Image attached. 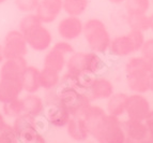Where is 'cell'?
I'll list each match as a JSON object with an SVG mask.
<instances>
[{
    "label": "cell",
    "mask_w": 153,
    "mask_h": 143,
    "mask_svg": "<svg viewBox=\"0 0 153 143\" xmlns=\"http://www.w3.org/2000/svg\"><path fill=\"white\" fill-rule=\"evenodd\" d=\"M85 39L87 41L89 47L95 53H104L108 51L110 44L109 31L103 20L99 18H90L84 24L82 30Z\"/></svg>",
    "instance_id": "cell-2"
},
{
    "label": "cell",
    "mask_w": 153,
    "mask_h": 143,
    "mask_svg": "<svg viewBox=\"0 0 153 143\" xmlns=\"http://www.w3.org/2000/svg\"><path fill=\"white\" fill-rule=\"evenodd\" d=\"M58 86L56 92L58 101L69 111L71 116L80 115L86 108L91 105V98L86 92L64 85Z\"/></svg>",
    "instance_id": "cell-3"
},
{
    "label": "cell",
    "mask_w": 153,
    "mask_h": 143,
    "mask_svg": "<svg viewBox=\"0 0 153 143\" xmlns=\"http://www.w3.org/2000/svg\"><path fill=\"white\" fill-rule=\"evenodd\" d=\"M28 44L24 36L19 30H11L4 37L2 44L4 59L19 58L25 57L28 54Z\"/></svg>",
    "instance_id": "cell-7"
},
{
    "label": "cell",
    "mask_w": 153,
    "mask_h": 143,
    "mask_svg": "<svg viewBox=\"0 0 153 143\" xmlns=\"http://www.w3.org/2000/svg\"><path fill=\"white\" fill-rule=\"evenodd\" d=\"M4 60V55H3V50H2V44H0V64Z\"/></svg>",
    "instance_id": "cell-36"
},
{
    "label": "cell",
    "mask_w": 153,
    "mask_h": 143,
    "mask_svg": "<svg viewBox=\"0 0 153 143\" xmlns=\"http://www.w3.org/2000/svg\"><path fill=\"white\" fill-rule=\"evenodd\" d=\"M151 70L149 60L143 56L132 57L125 65V75L126 77H143L149 75Z\"/></svg>",
    "instance_id": "cell-17"
},
{
    "label": "cell",
    "mask_w": 153,
    "mask_h": 143,
    "mask_svg": "<svg viewBox=\"0 0 153 143\" xmlns=\"http://www.w3.org/2000/svg\"><path fill=\"white\" fill-rule=\"evenodd\" d=\"M145 40L143 32L138 30H131L126 35L118 36L111 39L109 46H108V51L114 56H128L139 51Z\"/></svg>",
    "instance_id": "cell-5"
},
{
    "label": "cell",
    "mask_w": 153,
    "mask_h": 143,
    "mask_svg": "<svg viewBox=\"0 0 153 143\" xmlns=\"http://www.w3.org/2000/svg\"><path fill=\"white\" fill-rule=\"evenodd\" d=\"M54 46H56L57 49L60 50L62 53H64L68 56V55H71V54L74 53V47L71 43L66 42V41H60V42H57Z\"/></svg>",
    "instance_id": "cell-32"
},
{
    "label": "cell",
    "mask_w": 153,
    "mask_h": 143,
    "mask_svg": "<svg viewBox=\"0 0 153 143\" xmlns=\"http://www.w3.org/2000/svg\"><path fill=\"white\" fill-rule=\"evenodd\" d=\"M126 20L131 30L145 32L150 29V18L147 14H128Z\"/></svg>",
    "instance_id": "cell-23"
},
{
    "label": "cell",
    "mask_w": 153,
    "mask_h": 143,
    "mask_svg": "<svg viewBox=\"0 0 153 143\" xmlns=\"http://www.w3.org/2000/svg\"><path fill=\"white\" fill-rule=\"evenodd\" d=\"M40 0H14L16 8L19 12L32 13L36 11Z\"/></svg>",
    "instance_id": "cell-30"
},
{
    "label": "cell",
    "mask_w": 153,
    "mask_h": 143,
    "mask_svg": "<svg viewBox=\"0 0 153 143\" xmlns=\"http://www.w3.org/2000/svg\"><path fill=\"white\" fill-rule=\"evenodd\" d=\"M65 127L70 138L75 141H85L90 135L87 122L82 115L71 116Z\"/></svg>",
    "instance_id": "cell-14"
},
{
    "label": "cell",
    "mask_w": 153,
    "mask_h": 143,
    "mask_svg": "<svg viewBox=\"0 0 153 143\" xmlns=\"http://www.w3.org/2000/svg\"><path fill=\"white\" fill-rule=\"evenodd\" d=\"M19 141L16 130L13 125L7 124L1 132H0V143H17Z\"/></svg>",
    "instance_id": "cell-29"
},
{
    "label": "cell",
    "mask_w": 153,
    "mask_h": 143,
    "mask_svg": "<svg viewBox=\"0 0 153 143\" xmlns=\"http://www.w3.org/2000/svg\"><path fill=\"white\" fill-rule=\"evenodd\" d=\"M149 64H150L151 69H153V58H152V59H150V60H149Z\"/></svg>",
    "instance_id": "cell-39"
},
{
    "label": "cell",
    "mask_w": 153,
    "mask_h": 143,
    "mask_svg": "<svg viewBox=\"0 0 153 143\" xmlns=\"http://www.w3.org/2000/svg\"><path fill=\"white\" fill-rule=\"evenodd\" d=\"M121 126L125 135V142L153 143V135L149 133L145 122L128 118L126 120L121 122Z\"/></svg>",
    "instance_id": "cell-9"
},
{
    "label": "cell",
    "mask_w": 153,
    "mask_h": 143,
    "mask_svg": "<svg viewBox=\"0 0 153 143\" xmlns=\"http://www.w3.org/2000/svg\"><path fill=\"white\" fill-rule=\"evenodd\" d=\"M23 88L28 94H36L40 88V70L33 66H27L23 74Z\"/></svg>",
    "instance_id": "cell-19"
},
{
    "label": "cell",
    "mask_w": 153,
    "mask_h": 143,
    "mask_svg": "<svg viewBox=\"0 0 153 143\" xmlns=\"http://www.w3.org/2000/svg\"><path fill=\"white\" fill-rule=\"evenodd\" d=\"M88 93L91 100H103L108 99L115 93V88L109 80L105 78H95L90 85Z\"/></svg>",
    "instance_id": "cell-15"
},
{
    "label": "cell",
    "mask_w": 153,
    "mask_h": 143,
    "mask_svg": "<svg viewBox=\"0 0 153 143\" xmlns=\"http://www.w3.org/2000/svg\"><path fill=\"white\" fill-rule=\"evenodd\" d=\"M149 88L151 92H153V69H151L149 73Z\"/></svg>",
    "instance_id": "cell-35"
},
{
    "label": "cell",
    "mask_w": 153,
    "mask_h": 143,
    "mask_svg": "<svg viewBox=\"0 0 153 143\" xmlns=\"http://www.w3.org/2000/svg\"><path fill=\"white\" fill-rule=\"evenodd\" d=\"M60 79L61 78L59 75V72L46 69V68H43L40 71V85H41V88L45 90H54L55 87L58 86Z\"/></svg>",
    "instance_id": "cell-22"
},
{
    "label": "cell",
    "mask_w": 153,
    "mask_h": 143,
    "mask_svg": "<svg viewBox=\"0 0 153 143\" xmlns=\"http://www.w3.org/2000/svg\"><path fill=\"white\" fill-rule=\"evenodd\" d=\"M29 47L36 52H44L49 49L53 42L51 31L46 28L44 24H38L24 33Z\"/></svg>",
    "instance_id": "cell-8"
},
{
    "label": "cell",
    "mask_w": 153,
    "mask_h": 143,
    "mask_svg": "<svg viewBox=\"0 0 153 143\" xmlns=\"http://www.w3.org/2000/svg\"><path fill=\"white\" fill-rule=\"evenodd\" d=\"M48 95L45 99L46 103L44 108V112H45L46 120L51 124V126L57 128L65 127L71 118V114L58 101L57 94H53V90H48Z\"/></svg>",
    "instance_id": "cell-6"
},
{
    "label": "cell",
    "mask_w": 153,
    "mask_h": 143,
    "mask_svg": "<svg viewBox=\"0 0 153 143\" xmlns=\"http://www.w3.org/2000/svg\"><path fill=\"white\" fill-rule=\"evenodd\" d=\"M38 24H41V20H39L36 13H26V15L23 16V18L19 20L18 30L25 33L26 31H28Z\"/></svg>",
    "instance_id": "cell-28"
},
{
    "label": "cell",
    "mask_w": 153,
    "mask_h": 143,
    "mask_svg": "<svg viewBox=\"0 0 153 143\" xmlns=\"http://www.w3.org/2000/svg\"><path fill=\"white\" fill-rule=\"evenodd\" d=\"M149 18H150V29L152 30V32H153V13L151 14L150 16H149Z\"/></svg>",
    "instance_id": "cell-38"
},
{
    "label": "cell",
    "mask_w": 153,
    "mask_h": 143,
    "mask_svg": "<svg viewBox=\"0 0 153 143\" xmlns=\"http://www.w3.org/2000/svg\"><path fill=\"white\" fill-rule=\"evenodd\" d=\"M44 68L53 71L60 72L64 69L66 65V55L58 50L56 46H53L44 57Z\"/></svg>",
    "instance_id": "cell-18"
},
{
    "label": "cell",
    "mask_w": 153,
    "mask_h": 143,
    "mask_svg": "<svg viewBox=\"0 0 153 143\" xmlns=\"http://www.w3.org/2000/svg\"><path fill=\"white\" fill-rule=\"evenodd\" d=\"M152 2H153V0H152Z\"/></svg>",
    "instance_id": "cell-41"
},
{
    "label": "cell",
    "mask_w": 153,
    "mask_h": 143,
    "mask_svg": "<svg viewBox=\"0 0 153 143\" xmlns=\"http://www.w3.org/2000/svg\"><path fill=\"white\" fill-rule=\"evenodd\" d=\"M87 122L90 135L102 143H123L125 135L119 117L106 113L101 107L90 105L80 114Z\"/></svg>",
    "instance_id": "cell-1"
},
{
    "label": "cell",
    "mask_w": 153,
    "mask_h": 143,
    "mask_svg": "<svg viewBox=\"0 0 153 143\" xmlns=\"http://www.w3.org/2000/svg\"><path fill=\"white\" fill-rule=\"evenodd\" d=\"M7 124H8V123L5 122V116L0 113V132L4 129V127L7 126Z\"/></svg>",
    "instance_id": "cell-34"
},
{
    "label": "cell",
    "mask_w": 153,
    "mask_h": 143,
    "mask_svg": "<svg viewBox=\"0 0 153 143\" xmlns=\"http://www.w3.org/2000/svg\"><path fill=\"white\" fill-rule=\"evenodd\" d=\"M23 90V83L21 81L0 79V102L1 103L19 98V95Z\"/></svg>",
    "instance_id": "cell-16"
},
{
    "label": "cell",
    "mask_w": 153,
    "mask_h": 143,
    "mask_svg": "<svg viewBox=\"0 0 153 143\" xmlns=\"http://www.w3.org/2000/svg\"><path fill=\"white\" fill-rule=\"evenodd\" d=\"M89 5V0H63V11L68 15L80 16Z\"/></svg>",
    "instance_id": "cell-24"
},
{
    "label": "cell",
    "mask_w": 153,
    "mask_h": 143,
    "mask_svg": "<svg viewBox=\"0 0 153 143\" xmlns=\"http://www.w3.org/2000/svg\"><path fill=\"white\" fill-rule=\"evenodd\" d=\"M66 69L68 72L73 74L80 73V72H92L97 74L103 69L104 62L101 57L95 52H76L70 55L66 59Z\"/></svg>",
    "instance_id": "cell-4"
},
{
    "label": "cell",
    "mask_w": 153,
    "mask_h": 143,
    "mask_svg": "<svg viewBox=\"0 0 153 143\" xmlns=\"http://www.w3.org/2000/svg\"><path fill=\"white\" fill-rule=\"evenodd\" d=\"M18 139L24 143H43L45 142V138L39 131V128L33 127L28 128L18 133Z\"/></svg>",
    "instance_id": "cell-27"
},
{
    "label": "cell",
    "mask_w": 153,
    "mask_h": 143,
    "mask_svg": "<svg viewBox=\"0 0 153 143\" xmlns=\"http://www.w3.org/2000/svg\"><path fill=\"white\" fill-rule=\"evenodd\" d=\"M128 14H147L150 9V0H125Z\"/></svg>",
    "instance_id": "cell-26"
},
{
    "label": "cell",
    "mask_w": 153,
    "mask_h": 143,
    "mask_svg": "<svg viewBox=\"0 0 153 143\" xmlns=\"http://www.w3.org/2000/svg\"><path fill=\"white\" fill-rule=\"evenodd\" d=\"M145 124L148 128V131L150 135H153V110H150L149 114L147 115V117L145 118Z\"/></svg>",
    "instance_id": "cell-33"
},
{
    "label": "cell",
    "mask_w": 153,
    "mask_h": 143,
    "mask_svg": "<svg viewBox=\"0 0 153 143\" xmlns=\"http://www.w3.org/2000/svg\"><path fill=\"white\" fill-rule=\"evenodd\" d=\"M24 112L23 100L21 98L10 100L2 103V114L9 118H15Z\"/></svg>",
    "instance_id": "cell-25"
},
{
    "label": "cell",
    "mask_w": 153,
    "mask_h": 143,
    "mask_svg": "<svg viewBox=\"0 0 153 143\" xmlns=\"http://www.w3.org/2000/svg\"><path fill=\"white\" fill-rule=\"evenodd\" d=\"M150 102L145 96H143V94H135L134 93V95L128 96L126 110H125L128 118L143 122L145 118L147 117V115L150 112Z\"/></svg>",
    "instance_id": "cell-10"
},
{
    "label": "cell",
    "mask_w": 153,
    "mask_h": 143,
    "mask_svg": "<svg viewBox=\"0 0 153 143\" xmlns=\"http://www.w3.org/2000/svg\"><path fill=\"white\" fill-rule=\"evenodd\" d=\"M110 2L114 3V5H120V3L124 2L125 0H109Z\"/></svg>",
    "instance_id": "cell-37"
},
{
    "label": "cell",
    "mask_w": 153,
    "mask_h": 143,
    "mask_svg": "<svg viewBox=\"0 0 153 143\" xmlns=\"http://www.w3.org/2000/svg\"><path fill=\"white\" fill-rule=\"evenodd\" d=\"M23 100V107H24V112L26 114L33 116V117H39L42 113L44 112V101L42 98L34 94H29L22 98Z\"/></svg>",
    "instance_id": "cell-21"
},
{
    "label": "cell",
    "mask_w": 153,
    "mask_h": 143,
    "mask_svg": "<svg viewBox=\"0 0 153 143\" xmlns=\"http://www.w3.org/2000/svg\"><path fill=\"white\" fill-rule=\"evenodd\" d=\"M27 66H28V64H27V60L25 59V57L4 59L1 62L0 79L22 82L23 74Z\"/></svg>",
    "instance_id": "cell-12"
},
{
    "label": "cell",
    "mask_w": 153,
    "mask_h": 143,
    "mask_svg": "<svg viewBox=\"0 0 153 143\" xmlns=\"http://www.w3.org/2000/svg\"><path fill=\"white\" fill-rule=\"evenodd\" d=\"M141 53V56L147 60H150L153 58V39L145 40L141 49L139 50Z\"/></svg>",
    "instance_id": "cell-31"
},
{
    "label": "cell",
    "mask_w": 153,
    "mask_h": 143,
    "mask_svg": "<svg viewBox=\"0 0 153 143\" xmlns=\"http://www.w3.org/2000/svg\"><path fill=\"white\" fill-rule=\"evenodd\" d=\"M57 29H58L59 36L62 39L71 41L82 36L84 30V24L79 16L69 15L59 22Z\"/></svg>",
    "instance_id": "cell-13"
},
{
    "label": "cell",
    "mask_w": 153,
    "mask_h": 143,
    "mask_svg": "<svg viewBox=\"0 0 153 143\" xmlns=\"http://www.w3.org/2000/svg\"><path fill=\"white\" fill-rule=\"evenodd\" d=\"M5 1H8V0H0V5H2V3H4Z\"/></svg>",
    "instance_id": "cell-40"
},
{
    "label": "cell",
    "mask_w": 153,
    "mask_h": 143,
    "mask_svg": "<svg viewBox=\"0 0 153 143\" xmlns=\"http://www.w3.org/2000/svg\"><path fill=\"white\" fill-rule=\"evenodd\" d=\"M63 10V0H40L36 14L42 24H51Z\"/></svg>",
    "instance_id": "cell-11"
},
{
    "label": "cell",
    "mask_w": 153,
    "mask_h": 143,
    "mask_svg": "<svg viewBox=\"0 0 153 143\" xmlns=\"http://www.w3.org/2000/svg\"><path fill=\"white\" fill-rule=\"evenodd\" d=\"M128 96L124 93H117L108 98L107 101V113L114 116H122L126 110V103H128Z\"/></svg>",
    "instance_id": "cell-20"
}]
</instances>
